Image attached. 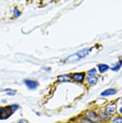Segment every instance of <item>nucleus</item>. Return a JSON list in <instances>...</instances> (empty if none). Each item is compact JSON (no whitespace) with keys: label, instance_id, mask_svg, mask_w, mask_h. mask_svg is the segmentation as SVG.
<instances>
[{"label":"nucleus","instance_id":"10","mask_svg":"<svg viewBox=\"0 0 122 123\" xmlns=\"http://www.w3.org/2000/svg\"><path fill=\"white\" fill-rule=\"evenodd\" d=\"M96 69H97L98 72L100 74H104L105 72L110 70V65L106 64V63H99L96 66Z\"/></svg>","mask_w":122,"mask_h":123},{"label":"nucleus","instance_id":"5","mask_svg":"<svg viewBox=\"0 0 122 123\" xmlns=\"http://www.w3.org/2000/svg\"><path fill=\"white\" fill-rule=\"evenodd\" d=\"M105 110H106L107 113L109 114L110 117L115 116L117 113V110H118V104H117V102L109 103V104L105 106Z\"/></svg>","mask_w":122,"mask_h":123},{"label":"nucleus","instance_id":"6","mask_svg":"<svg viewBox=\"0 0 122 123\" xmlns=\"http://www.w3.org/2000/svg\"><path fill=\"white\" fill-rule=\"evenodd\" d=\"M86 77V73L85 72H75V73L71 74V80L77 82V83H83L85 80Z\"/></svg>","mask_w":122,"mask_h":123},{"label":"nucleus","instance_id":"3","mask_svg":"<svg viewBox=\"0 0 122 123\" xmlns=\"http://www.w3.org/2000/svg\"><path fill=\"white\" fill-rule=\"evenodd\" d=\"M96 112H97L98 116L100 117V119L102 120V121L104 123H109L110 120L111 119L109 114L107 113L106 110H105V107H102V106H99L97 107V109L95 110Z\"/></svg>","mask_w":122,"mask_h":123},{"label":"nucleus","instance_id":"20","mask_svg":"<svg viewBox=\"0 0 122 123\" xmlns=\"http://www.w3.org/2000/svg\"><path fill=\"white\" fill-rule=\"evenodd\" d=\"M43 70H44V71H50L51 68L50 67H43Z\"/></svg>","mask_w":122,"mask_h":123},{"label":"nucleus","instance_id":"1","mask_svg":"<svg viewBox=\"0 0 122 123\" xmlns=\"http://www.w3.org/2000/svg\"><path fill=\"white\" fill-rule=\"evenodd\" d=\"M91 48L89 47H86V48H83V49L79 50L76 52L73 55H70L67 56L66 58H64L62 60V62H65V63H71V62H77L80 61L84 59L85 57L88 55L89 54L91 53Z\"/></svg>","mask_w":122,"mask_h":123},{"label":"nucleus","instance_id":"15","mask_svg":"<svg viewBox=\"0 0 122 123\" xmlns=\"http://www.w3.org/2000/svg\"><path fill=\"white\" fill-rule=\"evenodd\" d=\"M3 92H7L8 95H10V96H12V95H14L16 94V90L11 89V88H6V89L3 90Z\"/></svg>","mask_w":122,"mask_h":123},{"label":"nucleus","instance_id":"4","mask_svg":"<svg viewBox=\"0 0 122 123\" xmlns=\"http://www.w3.org/2000/svg\"><path fill=\"white\" fill-rule=\"evenodd\" d=\"M13 113V110L11 105L6 107H0V120H6Z\"/></svg>","mask_w":122,"mask_h":123},{"label":"nucleus","instance_id":"16","mask_svg":"<svg viewBox=\"0 0 122 123\" xmlns=\"http://www.w3.org/2000/svg\"><path fill=\"white\" fill-rule=\"evenodd\" d=\"M13 12H14V16H15V18H18L19 16L21 15V12H20L17 8H14V11H13Z\"/></svg>","mask_w":122,"mask_h":123},{"label":"nucleus","instance_id":"14","mask_svg":"<svg viewBox=\"0 0 122 123\" xmlns=\"http://www.w3.org/2000/svg\"><path fill=\"white\" fill-rule=\"evenodd\" d=\"M98 73V71L96 68H91L86 71V76H96Z\"/></svg>","mask_w":122,"mask_h":123},{"label":"nucleus","instance_id":"9","mask_svg":"<svg viewBox=\"0 0 122 123\" xmlns=\"http://www.w3.org/2000/svg\"><path fill=\"white\" fill-rule=\"evenodd\" d=\"M24 84L26 85V86H27L29 89H31V90L36 89L37 86H38V85H39L37 80H25Z\"/></svg>","mask_w":122,"mask_h":123},{"label":"nucleus","instance_id":"18","mask_svg":"<svg viewBox=\"0 0 122 123\" xmlns=\"http://www.w3.org/2000/svg\"><path fill=\"white\" fill-rule=\"evenodd\" d=\"M11 107H12V109L13 110V111H15L19 109V105H11Z\"/></svg>","mask_w":122,"mask_h":123},{"label":"nucleus","instance_id":"12","mask_svg":"<svg viewBox=\"0 0 122 123\" xmlns=\"http://www.w3.org/2000/svg\"><path fill=\"white\" fill-rule=\"evenodd\" d=\"M122 67V60H119L116 63H114L112 66H110V70L112 71H119Z\"/></svg>","mask_w":122,"mask_h":123},{"label":"nucleus","instance_id":"8","mask_svg":"<svg viewBox=\"0 0 122 123\" xmlns=\"http://www.w3.org/2000/svg\"><path fill=\"white\" fill-rule=\"evenodd\" d=\"M99 77H98L97 75L96 76H86L85 77V82L88 86H95L96 84L99 82Z\"/></svg>","mask_w":122,"mask_h":123},{"label":"nucleus","instance_id":"11","mask_svg":"<svg viewBox=\"0 0 122 123\" xmlns=\"http://www.w3.org/2000/svg\"><path fill=\"white\" fill-rule=\"evenodd\" d=\"M57 80L59 82H70L71 80V75L70 74H62L57 77Z\"/></svg>","mask_w":122,"mask_h":123},{"label":"nucleus","instance_id":"2","mask_svg":"<svg viewBox=\"0 0 122 123\" xmlns=\"http://www.w3.org/2000/svg\"><path fill=\"white\" fill-rule=\"evenodd\" d=\"M84 115H85V117L87 118V119L93 123H104L103 121H102L101 119H100V117L98 116V114L95 110H93V109H87L86 111H85Z\"/></svg>","mask_w":122,"mask_h":123},{"label":"nucleus","instance_id":"7","mask_svg":"<svg viewBox=\"0 0 122 123\" xmlns=\"http://www.w3.org/2000/svg\"><path fill=\"white\" fill-rule=\"evenodd\" d=\"M118 92L117 88L115 87H110V88H107V89L104 90L103 92H101L100 95L101 97H109V96H112V95H115Z\"/></svg>","mask_w":122,"mask_h":123},{"label":"nucleus","instance_id":"17","mask_svg":"<svg viewBox=\"0 0 122 123\" xmlns=\"http://www.w3.org/2000/svg\"><path fill=\"white\" fill-rule=\"evenodd\" d=\"M117 113H118V115H120V116H122V105H119L118 110H117Z\"/></svg>","mask_w":122,"mask_h":123},{"label":"nucleus","instance_id":"19","mask_svg":"<svg viewBox=\"0 0 122 123\" xmlns=\"http://www.w3.org/2000/svg\"><path fill=\"white\" fill-rule=\"evenodd\" d=\"M16 123H29L27 121V120H19L18 122H16Z\"/></svg>","mask_w":122,"mask_h":123},{"label":"nucleus","instance_id":"13","mask_svg":"<svg viewBox=\"0 0 122 123\" xmlns=\"http://www.w3.org/2000/svg\"><path fill=\"white\" fill-rule=\"evenodd\" d=\"M109 123H122V116L120 115H115L111 117Z\"/></svg>","mask_w":122,"mask_h":123}]
</instances>
